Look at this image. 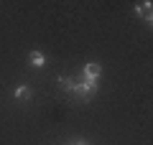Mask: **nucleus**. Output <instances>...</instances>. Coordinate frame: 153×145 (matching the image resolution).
Instances as JSON below:
<instances>
[{"label":"nucleus","instance_id":"4","mask_svg":"<svg viewBox=\"0 0 153 145\" xmlns=\"http://www.w3.org/2000/svg\"><path fill=\"white\" fill-rule=\"evenodd\" d=\"M31 61H33L36 66H44V54H41V51H33V54H31Z\"/></svg>","mask_w":153,"mask_h":145},{"label":"nucleus","instance_id":"6","mask_svg":"<svg viewBox=\"0 0 153 145\" xmlns=\"http://www.w3.org/2000/svg\"><path fill=\"white\" fill-rule=\"evenodd\" d=\"M74 145H84V143H74Z\"/></svg>","mask_w":153,"mask_h":145},{"label":"nucleus","instance_id":"3","mask_svg":"<svg viewBox=\"0 0 153 145\" xmlns=\"http://www.w3.org/2000/svg\"><path fill=\"white\" fill-rule=\"evenodd\" d=\"M16 97H18V99H28V97H31V89H28V87H18Z\"/></svg>","mask_w":153,"mask_h":145},{"label":"nucleus","instance_id":"5","mask_svg":"<svg viewBox=\"0 0 153 145\" xmlns=\"http://www.w3.org/2000/svg\"><path fill=\"white\" fill-rule=\"evenodd\" d=\"M59 84L66 87V89H71V79H66V76H59Z\"/></svg>","mask_w":153,"mask_h":145},{"label":"nucleus","instance_id":"1","mask_svg":"<svg viewBox=\"0 0 153 145\" xmlns=\"http://www.w3.org/2000/svg\"><path fill=\"white\" fill-rule=\"evenodd\" d=\"M100 71H102V66H100V64H87V66H84V79H89V81H97Z\"/></svg>","mask_w":153,"mask_h":145},{"label":"nucleus","instance_id":"2","mask_svg":"<svg viewBox=\"0 0 153 145\" xmlns=\"http://www.w3.org/2000/svg\"><path fill=\"white\" fill-rule=\"evenodd\" d=\"M138 13L151 23V3H138Z\"/></svg>","mask_w":153,"mask_h":145}]
</instances>
